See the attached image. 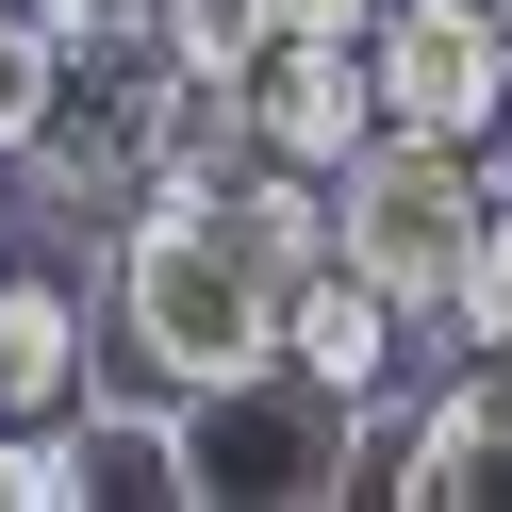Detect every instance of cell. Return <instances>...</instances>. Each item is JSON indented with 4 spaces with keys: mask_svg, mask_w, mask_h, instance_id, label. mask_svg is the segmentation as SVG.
Masks as SVG:
<instances>
[{
    "mask_svg": "<svg viewBox=\"0 0 512 512\" xmlns=\"http://www.w3.org/2000/svg\"><path fill=\"white\" fill-rule=\"evenodd\" d=\"M446 331H463V347H512V199H496V232H479L463 298H446Z\"/></svg>",
    "mask_w": 512,
    "mask_h": 512,
    "instance_id": "cell-11",
    "label": "cell"
},
{
    "mask_svg": "<svg viewBox=\"0 0 512 512\" xmlns=\"http://www.w3.org/2000/svg\"><path fill=\"white\" fill-rule=\"evenodd\" d=\"M67 479H83V512H182V496H199L182 397H166V380H149V397H100V380H83V397H67Z\"/></svg>",
    "mask_w": 512,
    "mask_h": 512,
    "instance_id": "cell-6",
    "label": "cell"
},
{
    "mask_svg": "<svg viewBox=\"0 0 512 512\" xmlns=\"http://www.w3.org/2000/svg\"><path fill=\"white\" fill-rule=\"evenodd\" d=\"M281 364L314 380V397H347V413H397V380H413V298H380L364 265H314V281H281Z\"/></svg>",
    "mask_w": 512,
    "mask_h": 512,
    "instance_id": "cell-4",
    "label": "cell"
},
{
    "mask_svg": "<svg viewBox=\"0 0 512 512\" xmlns=\"http://www.w3.org/2000/svg\"><path fill=\"white\" fill-rule=\"evenodd\" d=\"M50 83H67V34H50L34 0H0V149H34V116H50Z\"/></svg>",
    "mask_w": 512,
    "mask_h": 512,
    "instance_id": "cell-10",
    "label": "cell"
},
{
    "mask_svg": "<svg viewBox=\"0 0 512 512\" xmlns=\"http://www.w3.org/2000/svg\"><path fill=\"white\" fill-rule=\"evenodd\" d=\"M215 215H232V248H248V265H265V281H314V265H331V182H314V166H281V149H248V166L232 182H215Z\"/></svg>",
    "mask_w": 512,
    "mask_h": 512,
    "instance_id": "cell-8",
    "label": "cell"
},
{
    "mask_svg": "<svg viewBox=\"0 0 512 512\" xmlns=\"http://www.w3.org/2000/svg\"><path fill=\"white\" fill-rule=\"evenodd\" d=\"M496 199H512V166H496L479 133H397V116L331 166V232H347V265H364L380 298H413V314L463 298V265H479V232H496Z\"/></svg>",
    "mask_w": 512,
    "mask_h": 512,
    "instance_id": "cell-2",
    "label": "cell"
},
{
    "mask_svg": "<svg viewBox=\"0 0 512 512\" xmlns=\"http://www.w3.org/2000/svg\"><path fill=\"white\" fill-rule=\"evenodd\" d=\"M100 298H116L133 380H166V397H232V380H265V364H281V281L232 248L215 182H149V199L116 215Z\"/></svg>",
    "mask_w": 512,
    "mask_h": 512,
    "instance_id": "cell-1",
    "label": "cell"
},
{
    "mask_svg": "<svg viewBox=\"0 0 512 512\" xmlns=\"http://www.w3.org/2000/svg\"><path fill=\"white\" fill-rule=\"evenodd\" d=\"M496 17H512V0H496Z\"/></svg>",
    "mask_w": 512,
    "mask_h": 512,
    "instance_id": "cell-14",
    "label": "cell"
},
{
    "mask_svg": "<svg viewBox=\"0 0 512 512\" xmlns=\"http://www.w3.org/2000/svg\"><path fill=\"white\" fill-rule=\"evenodd\" d=\"M265 34H281V0H166V17H149V50H166L182 83H248Z\"/></svg>",
    "mask_w": 512,
    "mask_h": 512,
    "instance_id": "cell-9",
    "label": "cell"
},
{
    "mask_svg": "<svg viewBox=\"0 0 512 512\" xmlns=\"http://www.w3.org/2000/svg\"><path fill=\"white\" fill-rule=\"evenodd\" d=\"M17 232H34V182H17V149H0V265H17Z\"/></svg>",
    "mask_w": 512,
    "mask_h": 512,
    "instance_id": "cell-13",
    "label": "cell"
},
{
    "mask_svg": "<svg viewBox=\"0 0 512 512\" xmlns=\"http://www.w3.org/2000/svg\"><path fill=\"white\" fill-rule=\"evenodd\" d=\"M50 34L67 50H149V17H166V0H34Z\"/></svg>",
    "mask_w": 512,
    "mask_h": 512,
    "instance_id": "cell-12",
    "label": "cell"
},
{
    "mask_svg": "<svg viewBox=\"0 0 512 512\" xmlns=\"http://www.w3.org/2000/svg\"><path fill=\"white\" fill-rule=\"evenodd\" d=\"M364 67H380L397 133H479V149L512 133V17L496 0H380Z\"/></svg>",
    "mask_w": 512,
    "mask_h": 512,
    "instance_id": "cell-3",
    "label": "cell"
},
{
    "mask_svg": "<svg viewBox=\"0 0 512 512\" xmlns=\"http://www.w3.org/2000/svg\"><path fill=\"white\" fill-rule=\"evenodd\" d=\"M364 133H380V67H364V50H331V34H265V67H248V149H281V166L331 182Z\"/></svg>",
    "mask_w": 512,
    "mask_h": 512,
    "instance_id": "cell-5",
    "label": "cell"
},
{
    "mask_svg": "<svg viewBox=\"0 0 512 512\" xmlns=\"http://www.w3.org/2000/svg\"><path fill=\"white\" fill-rule=\"evenodd\" d=\"M496 149H512V133H496Z\"/></svg>",
    "mask_w": 512,
    "mask_h": 512,
    "instance_id": "cell-15",
    "label": "cell"
},
{
    "mask_svg": "<svg viewBox=\"0 0 512 512\" xmlns=\"http://www.w3.org/2000/svg\"><path fill=\"white\" fill-rule=\"evenodd\" d=\"M83 397V281L0 265V413H67Z\"/></svg>",
    "mask_w": 512,
    "mask_h": 512,
    "instance_id": "cell-7",
    "label": "cell"
}]
</instances>
